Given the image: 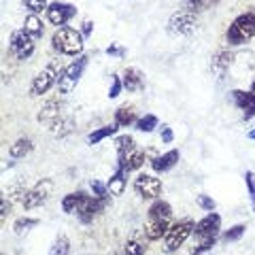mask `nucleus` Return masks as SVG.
<instances>
[{
  "label": "nucleus",
  "mask_w": 255,
  "mask_h": 255,
  "mask_svg": "<svg viewBox=\"0 0 255 255\" xmlns=\"http://www.w3.org/2000/svg\"><path fill=\"white\" fill-rule=\"evenodd\" d=\"M215 245H217V238H204V241H198V245L191 247V255H202V253H209Z\"/></svg>",
  "instance_id": "34"
},
{
  "label": "nucleus",
  "mask_w": 255,
  "mask_h": 255,
  "mask_svg": "<svg viewBox=\"0 0 255 255\" xmlns=\"http://www.w3.org/2000/svg\"><path fill=\"white\" fill-rule=\"evenodd\" d=\"M9 209H11V202L6 200V196H2V213H0V217H2V221L6 219V215H9Z\"/></svg>",
  "instance_id": "43"
},
{
  "label": "nucleus",
  "mask_w": 255,
  "mask_h": 255,
  "mask_svg": "<svg viewBox=\"0 0 255 255\" xmlns=\"http://www.w3.org/2000/svg\"><path fill=\"white\" fill-rule=\"evenodd\" d=\"M107 53L109 55H115V58H124L126 49H124V47H119V45H111V47H107Z\"/></svg>",
  "instance_id": "40"
},
{
  "label": "nucleus",
  "mask_w": 255,
  "mask_h": 255,
  "mask_svg": "<svg viewBox=\"0 0 255 255\" xmlns=\"http://www.w3.org/2000/svg\"><path fill=\"white\" fill-rule=\"evenodd\" d=\"M196 204L200 206L202 211H206V213H213V211H215V206H217V204H215L213 198H211V196H206V194L196 196Z\"/></svg>",
  "instance_id": "37"
},
{
  "label": "nucleus",
  "mask_w": 255,
  "mask_h": 255,
  "mask_svg": "<svg viewBox=\"0 0 255 255\" xmlns=\"http://www.w3.org/2000/svg\"><path fill=\"white\" fill-rule=\"evenodd\" d=\"M124 90V81L119 75H113V79H111V87H109V98H117L119 94H122Z\"/></svg>",
  "instance_id": "39"
},
{
  "label": "nucleus",
  "mask_w": 255,
  "mask_h": 255,
  "mask_svg": "<svg viewBox=\"0 0 255 255\" xmlns=\"http://www.w3.org/2000/svg\"><path fill=\"white\" fill-rule=\"evenodd\" d=\"M247 136H249V138H251V140H255V130H251V132H249V134H247Z\"/></svg>",
  "instance_id": "44"
},
{
  "label": "nucleus",
  "mask_w": 255,
  "mask_h": 255,
  "mask_svg": "<svg viewBox=\"0 0 255 255\" xmlns=\"http://www.w3.org/2000/svg\"><path fill=\"white\" fill-rule=\"evenodd\" d=\"M90 194L83 189H77V191H70V194H66L62 198V211L68 213V215H77L79 211L85 206V202L90 200Z\"/></svg>",
  "instance_id": "15"
},
{
  "label": "nucleus",
  "mask_w": 255,
  "mask_h": 255,
  "mask_svg": "<svg viewBox=\"0 0 255 255\" xmlns=\"http://www.w3.org/2000/svg\"><path fill=\"white\" fill-rule=\"evenodd\" d=\"M179 157H181L179 149H170V151H166V153H162V155H155L149 164H151V168H153V172L162 174V172H168L170 168H174L177 162H179Z\"/></svg>",
  "instance_id": "17"
},
{
  "label": "nucleus",
  "mask_w": 255,
  "mask_h": 255,
  "mask_svg": "<svg viewBox=\"0 0 255 255\" xmlns=\"http://www.w3.org/2000/svg\"><path fill=\"white\" fill-rule=\"evenodd\" d=\"M253 36H255V13L253 11L241 13L230 23V28L226 32V38L232 47H241L245 43H249Z\"/></svg>",
  "instance_id": "2"
},
{
  "label": "nucleus",
  "mask_w": 255,
  "mask_h": 255,
  "mask_svg": "<svg viewBox=\"0 0 255 255\" xmlns=\"http://www.w3.org/2000/svg\"><path fill=\"white\" fill-rule=\"evenodd\" d=\"M21 2L30 13H34V15L47 13V9H49V2H47V0H21Z\"/></svg>",
  "instance_id": "33"
},
{
  "label": "nucleus",
  "mask_w": 255,
  "mask_h": 255,
  "mask_svg": "<svg viewBox=\"0 0 255 255\" xmlns=\"http://www.w3.org/2000/svg\"><path fill=\"white\" fill-rule=\"evenodd\" d=\"M136 122H138V117H136V111H134V107L122 105L115 111V124L119 128H130L132 124H136Z\"/></svg>",
  "instance_id": "22"
},
{
  "label": "nucleus",
  "mask_w": 255,
  "mask_h": 255,
  "mask_svg": "<svg viewBox=\"0 0 255 255\" xmlns=\"http://www.w3.org/2000/svg\"><path fill=\"white\" fill-rule=\"evenodd\" d=\"M45 15H47V21H49L51 26L62 28L77 15V6L70 4V2H60V0H55V2H49V9H47Z\"/></svg>",
  "instance_id": "10"
},
{
  "label": "nucleus",
  "mask_w": 255,
  "mask_h": 255,
  "mask_svg": "<svg viewBox=\"0 0 255 255\" xmlns=\"http://www.w3.org/2000/svg\"><path fill=\"white\" fill-rule=\"evenodd\" d=\"M232 60H234V55L230 53L228 49H221L213 55V62H211V66H213V73L217 75L219 79H223L228 75V68L232 66Z\"/></svg>",
  "instance_id": "18"
},
{
  "label": "nucleus",
  "mask_w": 255,
  "mask_h": 255,
  "mask_svg": "<svg viewBox=\"0 0 255 255\" xmlns=\"http://www.w3.org/2000/svg\"><path fill=\"white\" fill-rule=\"evenodd\" d=\"M157 124H159V119H157L153 113H147L145 117H140V119H138V122L134 124V126H136V130H138V132H145V134H149V132H153V130H155Z\"/></svg>",
  "instance_id": "30"
},
{
  "label": "nucleus",
  "mask_w": 255,
  "mask_h": 255,
  "mask_svg": "<svg viewBox=\"0 0 255 255\" xmlns=\"http://www.w3.org/2000/svg\"><path fill=\"white\" fill-rule=\"evenodd\" d=\"M51 47H53V51H58L60 55L79 58V55H83L85 36L81 34V30H75L70 26H62V28H58L53 32Z\"/></svg>",
  "instance_id": "1"
},
{
  "label": "nucleus",
  "mask_w": 255,
  "mask_h": 255,
  "mask_svg": "<svg viewBox=\"0 0 255 255\" xmlns=\"http://www.w3.org/2000/svg\"><path fill=\"white\" fill-rule=\"evenodd\" d=\"M194 228H196V223H194V219H189V217L174 221L172 226L168 228L166 236H164V253L179 251L181 247L187 243V238L194 234Z\"/></svg>",
  "instance_id": "3"
},
{
  "label": "nucleus",
  "mask_w": 255,
  "mask_h": 255,
  "mask_svg": "<svg viewBox=\"0 0 255 255\" xmlns=\"http://www.w3.org/2000/svg\"><path fill=\"white\" fill-rule=\"evenodd\" d=\"M9 49L11 53L17 58L19 62L28 60L32 53L36 49V38H32L26 30H13L11 32V38H9Z\"/></svg>",
  "instance_id": "7"
},
{
  "label": "nucleus",
  "mask_w": 255,
  "mask_h": 255,
  "mask_svg": "<svg viewBox=\"0 0 255 255\" xmlns=\"http://www.w3.org/2000/svg\"><path fill=\"white\" fill-rule=\"evenodd\" d=\"M230 98H232V102L243 111V117L245 119H253L255 117V94L249 90H232L230 92Z\"/></svg>",
  "instance_id": "12"
},
{
  "label": "nucleus",
  "mask_w": 255,
  "mask_h": 255,
  "mask_svg": "<svg viewBox=\"0 0 255 255\" xmlns=\"http://www.w3.org/2000/svg\"><path fill=\"white\" fill-rule=\"evenodd\" d=\"M134 191L142 198V200H157L162 196V181H159L155 174H147L140 172L136 179H134Z\"/></svg>",
  "instance_id": "8"
},
{
  "label": "nucleus",
  "mask_w": 255,
  "mask_h": 255,
  "mask_svg": "<svg viewBox=\"0 0 255 255\" xmlns=\"http://www.w3.org/2000/svg\"><path fill=\"white\" fill-rule=\"evenodd\" d=\"M219 0H187V4L191 6V11H206V9H213Z\"/></svg>",
  "instance_id": "36"
},
{
  "label": "nucleus",
  "mask_w": 255,
  "mask_h": 255,
  "mask_svg": "<svg viewBox=\"0 0 255 255\" xmlns=\"http://www.w3.org/2000/svg\"><path fill=\"white\" fill-rule=\"evenodd\" d=\"M109 255H119V253H109Z\"/></svg>",
  "instance_id": "46"
},
{
  "label": "nucleus",
  "mask_w": 255,
  "mask_h": 255,
  "mask_svg": "<svg viewBox=\"0 0 255 255\" xmlns=\"http://www.w3.org/2000/svg\"><path fill=\"white\" fill-rule=\"evenodd\" d=\"M38 223H41V221H38L36 217H19L17 221L13 223V232L17 236H26L30 230H34L38 226Z\"/></svg>",
  "instance_id": "28"
},
{
  "label": "nucleus",
  "mask_w": 255,
  "mask_h": 255,
  "mask_svg": "<svg viewBox=\"0 0 255 255\" xmlns=\"http://www.w3.org/2000/svg\"><path fill=\"white\" fill-rule=\"evenodd\" d=\"M87 62H90V55H79V58H75L70 64L64 66L62 75H60V81H58V85H55V87H58V94L66 96V94H70L75 90L77 83L81 81Z\"/></svg>",
  "instance_id": "5"
},
{
  "label": "nucleus",
  "mask_w": 255,
  "mask_h": 255,
  "mask_svg": "<svg viewBox=\"0 0 255 255\" xmlns=\"http://www.w3.org/2000/svg\"><path fill=\"white\" fill-rule=\"evenodd\" d=\"M251 92H253V94H255V81H253V83H251Z\"/></svg>",
  "instance_id": "45"
},
{
  "label": "nucleus",
  "mask_w": 255,
  "mask_h": 255,
  "mask_svg": "<svg viewBox=\"0 0 255 255\" xmlns=\"http://www.w3.org/2000/svg\"><path fill=\"white\" fill-rule=\"evenodd\" d=\"M23 30L28 32V34L32 36V38H43V34H45V26H43V19L38 17V15H34V13H30L26 19H23Z\"/></svg>",
  "instance_id": "24"
},
{
  "label": "nucleus",
  "mask_w": 255,
  "mask_h": 255,
  "mask_svg": "<svg viewBox=\"0 0 255 255\" xmlns=\"http://www.w3.org/2000/svg\"><path fill=\"white\" fill-rule=\"evenodd\" d=\"M62 70H64L62 60H51V62L41 70V73H38L34 79H32L30 94H32V96H43V94H47L53 85H58Z\"/></svg>",
  "instance_id": "4"
},
{
  "label": "nucleus",
  "mask_w": 255,
  "mask_h": 255,
  "mask_svg": "<svg viewBox=\"0 0 255 255\" xmlns=\"http://www.w3.org/2000/svg\"><path fill=\"white\" fill-rule=\"evenodd\" d=\"M147 217H157V219H172V206L162 200V198H157V200L151 202L149 211H147Z\"/></svg>",
  "instance_id": "23"
},
{
  "label": "nucleus",
  "mask_w": 255,
  "mask_h": 255,
  "mask_svg": "<svg viewBox=\"0 0 255 255\" xmlns=\"http://www.w3.org/2000/svg\"><path fill=\"white\" fill-rule=\"evenodd\" d=\"M62 115H64V100H62V98H51V100H47L45 105L41 107L36 119H38L41 124L51 126L55 119H60Z\"/></svg>",
  "instance_id": "13"
},
{
  "label": "nucleus",
  "mask_w": 255,
  "mask_h": 255,
  "mask_svg": "<svg viewBox=\"0 0 255 255\" xmlns=\"http://www.w3.org/2000/svg\"><path fill=\"white\" fill-rule=\"evenodd\" d=\"M70 253V238L66 234H60L49 247V255H68Z\"/></svg>",
  "instance_id": "29"
},
{
  "label": "nucleus",
  "mask_w": 255,
  "mask_h": 255,
  "mask_svg": "<svg viewBox=\"0 0 255 255\" xmlns=\"http://www.w3.org/2000/svg\"><path fill=\"white\" fill-rule=\"evenodd\" d=\"M245 230H247L245 223H236V226H232V228L228 230V232H223V241H226V243H236V241H241L243 234H245Z\"/></svg>",
  "instance_id": "32"
},
{
  "label": "nucleus",
  "mask_w": 255,
  "mask_h": 255,
  "mask_svg": "<svg viewBox=\"0 0 255 255\" xmlns=\"http://www.w3.org/2000/svg\"><path fill=\"white\" fill-rule=\"evenodd\" d=\"M117 130H119V126L113 122V124H109V126H102V128H98V130H94L90 136H87V142L90 145H98V142H102L105 138H109V136H113V134H117Z\"/></svg>",
  "instance_id": "27"
},
{
  "label": "nucleus",
  "mask_w": 255,
  "mask_h": 255,
  "mask_svg": "<svg viewBox=\"0 0 255 255\" xmlns=\"http://www.w3.org/2000/svg\"><path fill=\"white\" fill-rule=\"evenodd\" d=\"M170 228V219H157V217H147L145 226H142V234L147 241H159L164 238Z\"/></svg>",
  "instance_id": "14"
},
{
  "label": "nucleus",
  "mask_w": 255,
  "mask_h": 255,
  "mask_svg": "<svg viewBox=\"0 0 255 255\" xmlns=\"http://www.w3.org/2000/svg\"><path fill=\"white\" fill-rule=\"evenodd\" d=\"M115 147H117V166H124L128 155L132 153L134 149V138L130 136V134H122V136L115 138Z\"/></svg>",
  "instance_id": "20"
},
{
  "label": "nucleus",
  "mask_w": 255,
  "mask_h": 255,
  "mask_svg": "<svg viewBox=\"0 0 255 255\" xmlns=\"http://www.w3.org/2000/svg\"><path fill=\"white\" fill-rule=\"evenodd\" d=\"M172 140H174L172 128H168V126H162V142H172Z\"/></svg>",
  "instance_id": "41"
},
{
  "label": "nucleus",
  "mask_w": 255,
  "mask_h": 255,
  "mask_svg": "<svg viewBox=\"0 0 255 255\" xmlns=\"http://www.w3.org/2000/svg\"><path fill=\"white\" fill-rule=\"evenodd\" d=\"M90 187H92V191H94V196L105 198V200H111V196H109L111 191H109V187H107V183H102V181H98V179H92Z\"/></svg>",
  "instance_id": "35"
},
{
  "label": "nucleus",
  "mask_w": 255,
  "mask_h": 255,
  "mask_svg": "<svg viewBox=\"0 0 255 255\" xmlns=\"http://www.w3.org/2000/svg\"><path fill=\"white\" fill-rule=\"evenodd\" d=\"M198 21H196V11H177L168 19V32L174 36H189L196 30Z\"/></svg>",
  "instance_id": "9"
},
{
  "label": "nucleus",
  "mask_w": 255,
  "mask_h": 255,
  "mask_svg": "<svg viewBox=\"0 0 255 255\" xmlns=\"http://www.w3.org/2000/svg\"><path fill=\"white\" fill-rule=\"evenodd\" d=\"M147 253V245L138 241V238H130L124 245V255H145Z\"/></svg>",
  "instance_id": "31"
},
{
  "label": "nucleus",
  "mask_w": 255,
  "mask_h": 255,
  "mask_svg": "<svg viewBox=\"0 0 255 255\" xmlns=\"http://www.w3.org/2000/svg\"><path fill=\"white\" fill-rule=\"evenodd\" d=\"M202 255H213V253H202Z\"/></svg>",
  "instance_id": "47"
},
{
  "label": "nucleus",
  "mask_w": 255,
  "mask_h": 255,
  "mask_svg": "<svg viewBox=\"0 0 255 255\" xmlns=\"http://www.w3.org/2000/svg\"><path fill=\"white\" fill-rule=\"evenodd\" d=\"M147 155H151V151H142V149H134L130 155H128L126 164L122 166V168H126V172H134L138 170L142 164L147 162Z\"/></svg>",
  "instance_id": "26"
},
{
  "label": "nucleus",
  "mask_w": 255,
  "mask_h": 255,
  "mask_svg": "<svg viewBox=\"0 0 255 255\" xmlns=\"http://www.w3.org/2000/svg\"><path fill=\"white\" fill-rule=\"evenodd\" d=\"M49 130H51L53 136L64 138V136H68V134H73V130H75V119L70 117V115H62L60 119H55V122L49 126Z\"/></svg>",
  "instance_id": "21"
},
{
  "label": "nucleus",
  "mask_w": 255,
  "mask_h": 255,
  "mask_svg": "<svg viewBox=\"0 0 255 255\" xmlns=\"http://www.w3.org/2000/svg\"><path fill=\"white\" fill-rule=\"evenodd\" d=\"M32 149H34V142H32V138L21 136V138H17V140H15L13 145L9 147V155H11L13 159H19V157H26Z\"/></svg>",
  "instance_id": "25"
},
{
  "label": "nucleus",
  "mask_w": 255,
  "mask_h": 255,
  "mask_svg": "<svg viewBox=\"0 0 255 255\" xmlns=\"http://www.w3.org/2000/svg\"><path fill=\"white\" fill-rule=\"evenodd\" d=\"M92 30H94V23H92L90 19H85V21H83V30H81V34L87 38V36L92 34Z\"/></svg>",
  "instance_id": "42"
},
{
  "label": "nucleus",
  "mask_w": 255,
  "mask_h": 255,
  "mask_svg": "<svg viewBox=\"0 0 255 255\" xmlns=\"http://www.w3.org/2000/svg\"><path fill=\"white\" fill-rule=\"evenodd\" d=\"M245 183H247V191H249V198H251V204H253V211H255V172L247 170Z\"/></svg>",
  "instance_id": "38"
},
{
  "label": "nucleus",
  "mask_w": 255,
  "mask_h": 255,
  "mask_svg": "<svg viewBox=\"0 0 255 255\" xmlns=\"http://www.w3.org/2000/svg\"><path fill=\"white\" fill-rule=\"evenodd\" d=\"M51 191H53V181H51V179H41V181H36L34 185H32V187L26 191V196H23V200H21V206H23L26 211L38 209V206H43L47 200H49Z\"/></svg>",
  "instance_id": "6"
},
{
  "label": "nucleus",
  "mask_w": 255,
  "mask_h": 255,
  "mask_svg": "<svg viewBox=\"0 0 255 255\" xmlns=\"http://www.w3.org/2000/svg\"><path fill=\"white\" fill-rule=\"evenodd\" d=\"M122 81H124V90L132 92V94L145 90V75H142V70L136 66H128L122 75Z\"/></svg>",
  "instance_id": "16"
},
{
  "label": "nucleus",
  "mask_w": 255,
  "mask_h": 255,
  "mask_svg": "<svg viewBox=\"0 0 255 255\" xmlns=\"http://www.w3.org/2000/svg\"><path fill=\"white\" fill-rule=\"evenodd\" d=\"M219 230H221V215H217L213 211L209 215H204L200 221H196L194 236L198 241H204V238H219Z\"/></svg>",
  "instance_id": "11"
},
{
  "label": "nucleus",
  "mask_w": 255,
  "mask_h": 255,
  "mask_svg": "<svg viewBox=\"0 0 255 255\" xmlns=\"http://www.w3.org/2000/svg\"><path fill=\"white\" fill-rule=\"evenodd\" d=\"M126 185H128V172H126V168H122V166H117V170L111 174V179L107 181L111 196H122L126 191Z\"/></svg>",
  "instance_id": "19"
}]
</instances>
